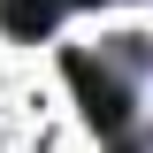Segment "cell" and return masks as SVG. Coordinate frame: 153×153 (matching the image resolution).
<instances>
[{
	"label": "cell",
	"mask_w": 153,
	"mask_h": 153,
	"mask_svg": "<svg viewBox=\"0 0 153 153\" xmlns=\"http://www.w3.org/2000/svg\"><path fill=\"white\" fill-rule=\"evenodd\" d=\"M69 84L84 92V115H92L100 130H123V115H130V76L115 69V61H92V54H69Z\"/></svg>",
	"instance_id": "obj_1"
}]
</instances>
